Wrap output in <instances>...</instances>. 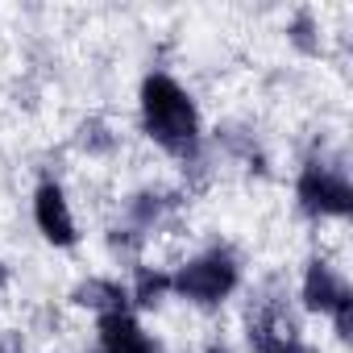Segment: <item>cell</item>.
<instances>
[{
  "mask_svg": "<svg viewBox=\"0 0 353 353\" xmlns=\"http://www.w3.org/2000/svg\"><path fill=\"white\" fill-rule=\"evenodd\" d=\"M34 221H38V229L54 241V245H71L75 241V208H71V200H67V192L63 188H54V183H46L42 192H38V200H34Z\"/></svg>",
  "mask_w": 353,
  "mask_h": 353,
  "instance_id": "cell-1",
  "label": "cell"
}]
</instances>
